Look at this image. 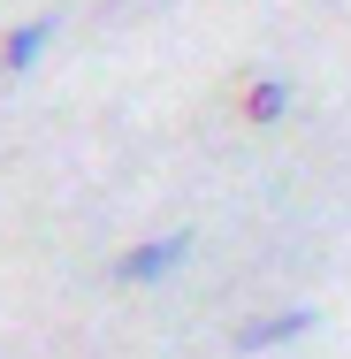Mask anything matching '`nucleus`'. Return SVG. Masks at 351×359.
Returning a JSON list of instances; mask_svg holds the SVG:
<instances>
[{"label": "nucleus", "instance_id": "f257e3e1", "mask_svg": "<svg viewBox=\"0 0 351 359\" xmlns=\"http://www.w3.org/2000/svg\"><path fill=\"white\" fill-rule=\"evenodd\" d=\"M191 260V229H168V237H145V245H130L123 260H115V283H168L176 268Z\"/></svg>", "mask_w": 351, "mask_h": 359}, {"label": "nucleus", "instance_id": "f03ea898", "mask_svg": "<svg viewBox=\"0 0 351 359\" xmlns=\"http://www.w3.org/2000/svg\"><path fill=\"white\" fill-rule=\"evenodd\" d=\"M313 321H321V306H282V313H260V321H245L237 352H275V344H298Z\"/></svg>", "mask_w": 351, "mask_h": 359}, {"label": "nucleus", "instance_id": "7ed1b4c3", "mask_svg": "<svg viewBox=\"0 0 351 359\" xmlns=\"http://www.w3.org/2000/svg\"><path fill=\"white\" fill-rule=\"evenodd\" d=\"M46 46H54V23H46V15H39V23H15V31L0 39V69H8V76L39 69V62H46Z\"/></svg>", "mask_w": 351, "mask_h": 359}, {"label": "nucleus", "instance_id": "20e7f679", "mask_svg": "<svg viewBox=\"0 0 351 359\" xmlns=\"http://www.w3.org/2000/svg\"><path fill=\"white\" fill-rule=\"evenodd\" d=\"M245 115H252V123H282V115H290V76H252Z\"/></svg>", "mask_w": 351, "mask_h": 359}]
</instances>
